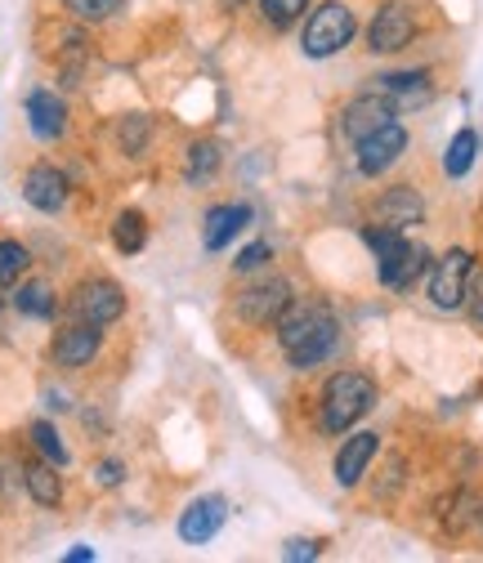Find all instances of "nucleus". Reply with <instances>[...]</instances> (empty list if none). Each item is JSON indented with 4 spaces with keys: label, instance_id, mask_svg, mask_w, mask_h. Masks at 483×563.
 <instances>
[{
    "label": "nucleus",
    "instance_id": "6e6552de",
    "mask_svg": "<svg viewBox=\"0 0 483 563\" xmlns=\"http://www.w3.org/2000/svg\"><path fill=\"white\" fill-rule=\"evenodd\" d=\"M99 344H103V327H90V322H77V327H63L50 344V358L67 372H77L86 363H95L99 354Z\"/></svg>",
    "mask_w": 483,
    "mask_h": 563
},
{
    "label": "nucleus",
    "instance_id": "9b49d317",
    "mask_svg": "<svg viewBox=\"0 0 483 563\" xmlns=\"http://www.w3.org/2000/svg\"><path fill=\"white\" fill-rule=\"evenodd\" d=\"M224 519H229V506H224V497H197L184 515H179V537L188 541V545H206L220 528H224Z\"/></svg>",
    "mask_w": 483,
    "mask_h": 563
},
{
    "label": "nucleus",
    "instance_id": "2f4dec72",
    "mask_svg": "<svg viewBox=\"0 0 483 563\" xmlns=\"http://www.w3.org/2000/svg\"><path fill=\"white\" fill-rule=\"evenodd\" d=\"M287 559H292V563L318 559V545H314V541H287Z\"/></svg>",
    "mask_w": 483,
    "mask_h": 563
},
{
    "label": "nucleus",
    "instance_id": "f8f14e48",
    "mask_svg": "<svg viewBox=\"0 0 483 563\" xmlns=\"http://www.w3.org/2000/svg\"><path fill=\"white\" fill-rule=\"evenodd\" d=\"M23 201L28 206H36V210H45V216H54V210H63L67 206V179H63V170H54V166H32L28 175H23Z\"/></svg>",
    "mask_w": 483,
    "mask_h": 563
},
{
    "label": "nucleus",
    "instance_id": "f257e3e1",
    "mask_svg": "<svg viewBox=\"0 0 483 563\" xmlns=\"http://www.w3.org/2000/svg\"><path fill=\"white\" fill-rule=\"evenodd\" d=\"M278 344L292 358V367H318L336 354L340 344V322L322 309V305H287V313L278 318Z\"/></svg>",
    "mask_w": 483,
    "mask_h": 563
},
{
    "label": "nucleus",
    "instance_id": "473e14b6",
    "mask_svg": "<svg viewBox=\"0 0 483 563\" xmlns=\"http://www.w3.org/2000/svg\"><path fill=\"white\" fill-rule=\"evenodd\" d=\"M95 559V550H86V545H77V550H67V563H90Z\"/></svg>",
    "mask_w": 483,
    "mask_h": 563
},
{
    "label": "nucleus",
    "instance_id": "412c9836",
    "mask_svg": "<svg viewBox=\"0 0 483 563\" xmlns=\"http://www.w3.org/2000/svg\"><path fill=\"white\" fill-rule=\"evenodd\" d=\"M14 309L23 318H54L58 300H54V291L45 287V282H23V287L14 291Z\"/></svg>",
    "mask_w": 483,
    "mask_h": 563
},
{
    "label": "nucleus",
    "instance_id": "2eb2a0df",
    "mask_svg": "<svg viewBox=\"0 0 483 563\" xmlns=\"http://www.w3.org/2000/svg\"><path fill=\"white\" fill-rule=\"evenodd\" d=\"M421 216H426V201L411 188H389L376 201V224H389V229H411L421 224Z\"/></svg>",
    "mask_w": 483,
    "mask_h": 563
},
{
    "label": "nucleus",
    "instance_id": "393cba45",
    "mask_svg": "<svg viewBox=\"0 0 483 563\" xmlns=\"http://www.w3.org/2000/svg\"><path fill=\"white\" fill-rule=\"evenodd\" d=\"M220 170V148L206 144V139H197V144L188 148V184H206Z\"/></svg>",
    "mask_w": 483,
    "mask_h": 563
},
{
    "label": "nucleus",
    "instance_id": "4468645a",
    "mask_svg": "<svg viewBox=\"0 0 483 563\" xmlns=\"http://www.w3.org/2000/svg\"><path fill=\"white\" fill-rule=\"evenodd\" d=\"M251 220V206H216L206 210V224H201V246L206 251H224Z\"/></svg>",
    "mask_w": 483,
    "mask_h": 563
},
{
    "label": "nucleus",
    "instance_id": "5701e85b",
    "mask_svg": "<svg viewBox=\"0 0 483 563\" xmlns=\"http://www.w3.org/2000/svg\"><path fill=\"white\" fill-rule=\"evenodd\" d=\"M32 448L45 456V461H54L58 470H67V461H73V456H67V448H63V439H58V430L50 426V420H32Z\"/></svg>",
    "mask_w": 483,
    "mask_h": 563
},
{
    "label": "nucleus",
    "instance_id": "6ab92c4d",
    "mask_svg": "<svg viewBox=\"0 0 483 563\" xmlns=\"http://www.w3.org/2000/svg\"><path fill=\"white\" fill-rule=\"evenodd\" d=\"M112 242H117L121 255H140V251H144V242H149V224H144L140 210H121L117 224H112Z\"/></svg>",
    "mask_w": 483,
    "mask_h": 563
},
{
    "label": "nucleus",
    "instance_id": "7ed1b4c3",
    "mask_svg": "<svg viewBox=\"0 0 483 563\" xmlns=\"http://www.w3.org/2000/svg\"><path fill=\"white\" fill-rule=\"evenodd\" d=\"M354 32H359L354 14L344 10L340 0H327V5H318L309 14V23H305V54L309 58H331V54H340L344 45L354 41Z\"/></svg>",
    "mask_w": 483,
    "mask_h": 563
},
{
    "label": "nucleus",
    "instance_id": "0eeeda50",
    "mask_svg": "<svg viewBox=\"0 0 483 563\" xmlns=\"http://www.w3.org/2000/svg\"><path fill=\"white\" fill-rule=\"evenodd\" d=\"M287 305H292V282L287 277H260L255 287L242 291L238 313L255 327H268V322H278L287 313Z\"/></svg>",
    "mask_w": 483,
    "mask_h": 563
},
{
    "label": "nucleus",
    "instance_id": "a878e982",
    "mask_svg": "<svg viewBox=\"0 0 483 563\" xmlns=\"http://www.w3.org/2000/svg\"><path fill=\"white\" fill-rule=\"evenodd\" d=\"M117 139H121V148H125L130 157H134V153H144V148H149V139H153V121H149L144 112H130V117L121 121Z\"/></svg>",
    "mask_w": 483,
    "mask_h": 563
},
{
    "label": "nucleus",
    "instance_id": "20e7f679",
    "mask_svg": "<svg viewBox=\"0 0 483 563\" xmlns=\"http://www.w3.org/2000/svg\"><path fill=\"white\" fill-rule=\"evenodd\" d=\"M470 277H474V255L470 251H448L443 260H435L430 282H426V296L435 309H461L465 291H470Z\"/></svg>",
    "mask_w": 483,
    "mask_h": 563
},
{
    "label": "nucleus",
    "instance_id": "bb28decb",
    "mask_svg": "<svg viewBox=\"0 0 483 563\" xmlns=\"http://www.w3.org/2000/svg\"><path fill=\"white\" fill-rule=\"evenodd\" d=\"M260 10H264V19L273 23V27H292L305 10H309V0H260Z\"/></svg>",
    "mask_w": 483,
    "mask_h": 563
},
{
    "label": "nucleus",
    "instance_id": "9d476101",
    "mask_svg": "<svg viewBox=\"0 0 483 563\" xmlns=\"http://www.w3.org/2000/svg\"><path fill=\"white\" fill-rule=\"evenodd\" d=\"M398 117V108H394V99L381 90V95H363V99H354L350 108H344V134H350L354 139V144H359V139H367L372 130H381V125H389Z\"/></svg>",
    "mask_w": 483,
    "mask_h": 563
},
{
    "label": "nucleus",
    "instance_id": "cd10ccee",
    "mask_svg": "<svg viewBox=\"0 0 483 563\" xmlns=\"http://www.w3.org/2000/svg\"><path fill=\"white\" fill-rule=\"evenodd\" d=\"M63 5L73 10L77 19H86V23H103V19H112L121 10V0H63Z\"/></svg>",
    "mask_w": 483,
    "mask_h": 563
},
{
    "label": "nucleus",
    "instance_id": "4be33fe9",
    "mask_svg": "<svg viewBox=\"0 0 483 563\" xmlns=\"http://www.w3.org/2000/svg\"><path fill=\"white\" fill-rule=\"evenodd\" d=\"M376 81H381V90H385L389 99H398V103L426 99V73H389V77H376Z\"/></svg>",
    "mask_w": 483,
    "mask_h": 563
},
{
    "label": "nucleus",
    "instance_id": "423d86ee",
    "mask_svg": "<svg viewBox=\"0 0 483 563\" xmlns=\"http://www.w3.org/2000/svg\"><path fill=\"white\" fill-rule=\"evenodd\" d=\"M411 36H417V19H411V10L403 0H389V5L376 10L372 27H367V49L372 54H398L411 45Z\"/></svg>",
    "mask_w": 483,
    "mask_h": 563
},
{
    "label": "nucleus",
    "instance_id": "f3484780",
    "mask_svg": "<svg viewBox=\"0 0 483 563\" xmlns=\"http://www.w3.org/2000/svg\"><path fill=\"white\" fill-rule=\"evenodd\" d=\"M426 268H430V251H426V246H411V242H407V251H403L398 260L381 264V282H385L389 291H407L411 282H417Z\"/></svg>",
    "mask_w": 483,
    "mask_h": 563
},
{
    "label": "nucleus",
    "instance_id": "7c9ffc66",
    "mask_svg": "<svg viewBox=\"0 0 483 563\" xmlns=\"http://www.w3.org/2000/svg\"><path fill=\"white\" fill-rule=\"evenodd\" d=\"M465 300H470L474 322H483V277H470V291H465Z\"/></svg>",
    "mask_w": 483,
    "mask_h": 563
},
{
    "label": "nucleus",
    "instance_id": "aec40b11",
    "mask_svg": "<svg viewBox=\"0 0 483 563\" xmlns=\"http://www.w3.org/2000/svg\"><path fill=\"white\" fill-rule=\"evenodd\" d=\"M474 157H479V134L465 125V130H457V134H452L448 157H443V170H448V179H461V175H470Z\"/></svg>",
    "mask_w": 483,
    "mask_h": 563
},
{
    "label": "nucleus",
    "instance_id": "39448f33",
    "mask_svg": "<svg viewBox=\"0 0 483 563\" xmlns=\"http://www.w3.org/2000/svg\"><path fill=\"white\" fill-rule=\"evenodd\" d=\"M73 313L90 327H112L125 313V291L108 277H90L73 291Z\"/></svg>",
    "mask_w": 483,
    "mask_h": 563
},
{
    "label": "nucleus",
    "instance_id": "c85d7f7f",
    "mask_svg": "<svg viewBox=\"0 0 483 563\" xmlns=\"http://www.w3.org/2000/svg\"><path fill=\"white\" fill-rule=\"evenodd\" d=\"M268 260H273V246H268V242H251V246L233 260V268H238V273H255V268H264Z\"/></svg>",
    "mask_w": 483,
    "mask_h": 563
},
{
    "label": "nucleus",
    "instance_id": "f03ea898",
    "mask_svg": "<svg viewBox=\"0 0 483 563\" xmlns=\"http://www.w3.org/2000/svg\"><path fill=\"white\" fill-rule=\"evenodd\" d=\"M372 407H376V385H372V376H363V372H340V376H331L327 389H322V430H331V434L354 430Z\"/></svg>",
    "mask_w": 483,
    "mask_h": 563
},
{
    "label": "nucleus",
    "instance_id": "c756f323",
    "mask_svg": "<svg viewBox=\"0 0 483 563\" xmlns=\"http://www.w3.org/2000/svg\"><path fill=\"white\" fill-rule=\"evenodd\" d=\"M95 478H99L103 487H117V483L125 478V470H121V461H103V465H95Z\"/></svg>",
    "mask_w": 483,
    "mask_h": 563
},
{
    "label": "nucleus",
    "instance_id": "1a4fd4ad",
    "mask_svg": "<svg viewBox=\"0 0 483 563\" xmlns=\"http://www.w3.org/2000/svg\"><path fill=\"white\" fill-rule=\"evenodd\" d=\"M403 148H407V130L398 121H389V125L372 130L367 139H359V170L363 175H385L403 157Z\"/></svg>",
    "mask_w": 483,
    "mask_h": 563
},
{
    "label": "nucleus",
    "instance_id": "ddd939ff",
    "mask_svg": "<svg viewBox=\"0 0 483 563\" xmlns=\"http://www.w3.org/2000/svg\"><path fill=\"white\" fill-rule=\"evenodd\" d=\"M23 108H28V125H32L36 139H45V144L63 139V130H67V103H63L58 95H50V90H32Z\"/></svg>",
    "mask_w": 483,
    "mask_h": 563
},
{
    "label": "nucleus",
    "instance_id": "dca6fc26",
    "mask_svg": "<svg viewBox=\"0 0 483 563\" xmlns=\"http://www.w3.org/2000/svg\"><path fill=\"white\" fill-rule=\"evenodd\" d=\"M376 448H381V443H376V434H367V430H363V434H354L350 443H344V448L336 452V483H340V487H354V483L367 474V465H372Z\"/></svg>",
    "mask_w": 483,
    "mask_h": 563
},
{
    "label": "nucleus",
    "instance_id": "b1692460",
    "mask_svg": "<svg viewBox=\"0 0 483 563\" xmlns=\"http://www.w3.org/2000/svg\"><path fill=\"white\" fill-rule=\"evenodd\" d=\"M28 264H32V255L23 242H14V238L0 242V287H14V282L28 273Z\"/></svg>",
    "mask_w": 483,
    "mask_h": 563
},
{
    "label": "nucleus",
    "instance_id": "a211bd4d",
    "mask_svg": "<svg viewBox=\"0 0 483 563\" xmlns=\"http://www.w3.org/2000/svg\"><path fill=\"white\" fill-rule=\"evenodd\" d=\"M54 470H58L54 461H28L23 465V483L32 492V501L45 510H54L63 501V474H54Z\"/></svg>",
    "mask_w": 483,
    "mask_h": 563
}]
</instances>
